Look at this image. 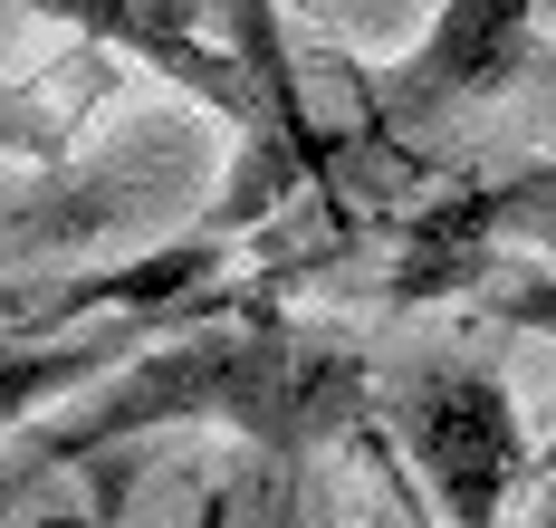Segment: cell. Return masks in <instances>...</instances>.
Listing matches in <instances>:
<instances>
[{
	"label": "cell",
	"instance_id": "4",
	"mask_svg": "<svg viewBox=\"0 0 556 528\" xmlns=\"http://www.w3.org/2000/svg\"><path fill=\"white\" fill-rule=\"evenodd\" d=\"M500 250H547L556 260V164L480 183V192H460L451 212H432V222H422V250L403 260V289L393 298L460 289V279H470L480 260H500Z\"/></svg>",
	"mask_w": 556,
	"mask_h": 528
},
{
	"label": "cell",
	"instance_id": "6",
	"mask_svg": "<svg viewBox=\"0 0 556 528\" xmlns=\"http://www.w3.org/2000/svg\"><path fill=\"white\" fill-rule=\"evenodd\" d=\"M135 347H144V317H115V327H87V337H0V423H20L29 404L125 365Z\"/></svg>",
	"mask_w": 556,
	"mask_h": 528
},
{
	"label": "cell",
	"instance_id": "5",
	"mask_svg": "<svg viewBox=\"0 0 556 528\" xmlns=\"http://www.w3.org/2000/svg\"><path fill=\"white\" fill-rule=\"evenodd\" d=\"M212 20H222L230 59L250 67V87H260V116H269V154H260L250 174L230 183V202H222V222H250L269 183L307 174V97H298V67H288V29H278V0H212Z\"/></svg>",
	"mask_w": 556,
	"mask_h": 528
},
{
	"label": "cell",
	"instance_id": "1",
	"mask_svg": "<svg viewBox=\"0 0 556 528\" xmlns=\"http://www.w3.org/2000/svg\"><path fill=\"white\" fill-rule=\"evenodd\" d=\"M375 413H384L375 355L345 327H212V337H182V347L125 365L87 413L49 423L0 470V490L39 480V470H77L115 442H135V432H173V423H230L240 442L298 462L317 442L375 432Z\"/></svg>",
	"mask_w": 556,
	"mask_h": 528
},
{
	"label": "cell",
	"instance_id": "9",
	"mask_svg": "<svg viewBox=\"0 0 556 528\" xmlns=\"http://www.w3.org/2000/svg\"><path fill=\"white\" fill-rule=\"evenodd\" d=\"M547 20H556V0H547Z\"/></svg>",
	"mask_w": 556,
	"mask_h": 528
},
{
	"label": "cell",
	"instance_id": "3",
	"mask_svg": "<svg viewBox=\"0 0 556 528\" xmlns=\"http://www.w3.org/2000/svg\"><path fill=\"white\" fill-rule=\"evenodd\" d=\"M528 59H538V0H451L422 29V49L365 97V144L422 135L432 116L470 106V97H500L508 77H528Z\"/></svg>",
	"mask_w": 556,
	"mask_h": 528
},
{
	"label": "cell",
	"instance_id": "8",
	"mask_svg": "<svg viewBox=\"0 0 556 528\" xmlns=\"http://www.w3.org/2000/svg\"><path fill=\"white\" fill-rule=\"evenodd\" d=\"M538 528H556V490H547V510H538Z\"/></svg>",
	"mask_w": 556,
	"mask_h": 528
},
{
	"label": "cell",
	"instance_id": "10",
	"mask_svg": "<svg viewBox=\"0 0 556 528\" xmlns=\"http://www.w3.org/2000/svg\"><path fill=\"white\" fill-rule=\"evenodd\" d=\"M375 528H393V519H375Z\"/></svg>",
	"mask_w": 556,
	"mask_h": 528
},
{
	"label": "cell",
	"instance_id": "7",
	"mask_svg": "<svg viewBox=\"0 0 556 528\" xmlns=\"http://www.w3.org/2000/svg\"><path fill=\"white\" fill-rule=\"evenodd\" d=\"M29 10H67V20H87V29H106V39H144V49H154V59H164L173 77H192L202 97H230V106L250 116V164H260V144H269V116H260V106H250V97L230 87V67L192 59V39H182V29H164V20H154L144 0H29Z\"/></svg>",
	"mask_w": 556,
	"mask_h": 528
},
{
	"label": "cell",
	"instance_id": "2",
	"mask_svg": "<svg viewBox=\"0 0 556 528\" xmlns=\"http://www.w3.org/2000/svg\"><path fill=\"white\" fill-rule=\"evenodd\" d=\"M393 423L413 442V462L432 480L451 528H508V490L528 480V442H518V404L490 365H403L384 385Z\"/></svg>",
	"mask_w": 556,
	"mask_h": 528
}]
</instances>
